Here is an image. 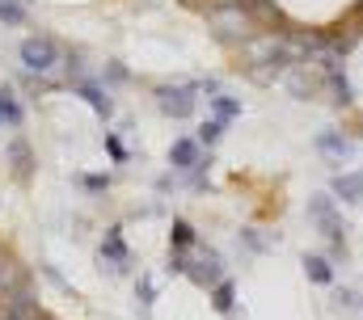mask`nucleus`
<instances>
[{
    "mask_svg": "<svg viewBox=\"0 0 363 320\" xmlns=\"http://www.w3.org/2000/svg\"><path fill=\"white\" fill-rule=\"evenodd\" d=\"M110 253V270H123V261H127V248H123V236L118 232H110L106 244H101V257Z\"/></svg>",
    "mask_w": 363,
    "mask_h": 320,
    "instance_id": "obj_10",
    "label": "nucleus"
},
{
    "mask_svg": "<svg viewBox=\"0 0 363 320\" xmlns=\"http://www.w3.org/2000/svg\"><path fill=\"white\" fill-rule=\"evenodd\" d=\"M81 93L89 97V105H93V110H97V114H110V97H101V93H97V88H89V84H85Z\"/></svg>",
    "mask_w": 363,
    "mask_h": 320,
    "instance_id": "obj_18",
    "label": "nucleus"
},
{
    "mask_svg": "<svg viewBox=\"0 0 363 320\" xmlns=\"http://www.w3.org/2000/svg\"><path fill=\"white\" fill-rule=\"evenodd\" d=\"M0 122H9V127H17L21 122V110H17V101L0 88Z\"/></svg>",
    "mask_w": 363,
    "mask_h": 320,
    "instance_id": "obj_15",
    "label": "nucleus"
},
{
    "mask_svg": "<svg viewBox=\"0 0 363 320\" xmlns=\"http://www.w3.org/2000/svg\"><path fill=\"white\" fill-rule=\"evenodd\" d=\"M220 131H224V127H220V122H207V127H203V135H199V139H203V144H216V139H220Z\"/></svg>",
    "mask_w": 363,
    "mask_h": 320,
    "instance_id": "obj_21",
    "label": "nucleus"
},
{
    "mask_svg": "<svg viewBox=\"0 0 363 320\" xmlns=\"http://www.w3.org/2000/svg\"><path fill=\"white\" fill-rule=\"evenodd\" d=\"M169 160H174V168H199V164H203L194 139H178V144L169 148Z\"/></svg>",
    "mask_w": 363,
    "mask_h": 320,
    "instance_id": "obj_7",
    "label": "nucleus"
},
{
    "mask_svg": "<svg viewBox=\"0 0 363 320\" xmlns=\"http://www.w3.org/2000/svg\"><path fill=\"white\" fill-rule=\"evenodd\" d=\"M245 59H250V64H271V68H283V64L291 59V47H287V42H279V38H258V42H250V47H245Z\"/></svg>",
    "mask_w": 363,
    "mask_h": 320,
    "instance_id": "obj_3",
    "label": "nucleus"
},
{
    "mask_svg": "<svg viewBox=\"0 0 363 320\" xmlns=\"http://www.w3.org/2000/svg\"><path fill=\"white\" fill-rule=\"evenodd\" d=\"M304 270H308L313 282H330V278H334V270H330L325 257H304Z\"/></svg>",
    "mask_w": 363,
    "mask_h": 320,
    "instance_id": "obj_12",
    "label": "nucleus"
},
{
    "mask_svg": "<svg viewBox=\"0 0 363 320\" xmlns=\"http://www.w3.org/2000/svg\"><path fill=\"white\" fill-rule=\"evenodd\" d=\"M211 304H216V312H228V308H233V282H220Z\"/></svg>",
    "mask_w": 363,
    "mask_h": 320,
    "instance_id": "obj_16",
    "label": "nucleus"
},
{
    "mask_svg": "<svg viewBox=\"0 0 363 320\" xmlns=\"http://www.w3.org/2000/svg\"><path fill=\"white\" fill-rule=\"evenodd\" d=\"M157 105L169 114V118H186V114H194V88H157Z\"/></svg>",
    "mask_w": 363,
    "mask_h": 320,
    "instance_id": "obj_4",
    "label": "nucleus"
},
{
    "mask_svg": "<svg viewBox=\"0 0 363 320\" xmlns=\"http://www.w3.org/2000/svg\"><path fill=\"white\" fill-rule=\"evenodd\" d=\"M317 148L325 152V156H334V160H342V156H351V144L342 139V135H321L317 139Z\"/></svg>",
    "mask_w": 363,
    "mask_h": 320,
    "instance_id": "obj_11",
    "label": "nucleus"
},
{
    "mask_svg": "<svg viewBox=\"0 0 363 320\" xmlns=\"http://www.w3.org/2000/svg\"><path fill=\"white\" fill-rule=\"evenodd\" d=\"M186 270H190V278H194V282H203V287H220V274H224L216 253L199 257V265H186Z\"/></svg>",
    "mask_w": 363,
    "mask_h": 320,
    "instance_id": "obj_5",
    "label": "nucleus"
},
{
    "mask_svg": "<svg viewBox=\"0 0 363 320\" xmlns=\"http://www.w3.org/2000/svg\"><path fill=\"white\" fill-rule=\"evenodd\" d=\"M211 25H220V34H228V38H237V34L245 30V17H241L237 8H228V13H211Z\"/></svg>",
    "mask_w": 363,
    "mask_h": 320,
    "instance_id": "obj_9",
    "label": "nucleus"
},
{
    "mask_svg": "<svg viewBox=\"0 0 363 320\" xmlns=\"http://www.w3.org/2000/svg\"><path fill=\"white\" fill-rule=\"evenodd\" d=\"M0 320H38V312H34V304H4Z\"/></svg>",
    "mask_w": 363,
    "mask_h": 320,
    "instance_id": "obj_13",
    "label": "nucleus"
},
{
    "mask_svg": "<svg viewBox=\"0 0 363 320\" xmlns=\"http://www.w3.org/2000/svg\"><path fill=\"white\" fill-rule=\"evenodd\" d=\"M334 194H338L342 202H363V177H359V173L334 177Z\"/></svg>",
    "mask_w": 363,
    "mask_h": 320,
    "instance_id": "obj_8",
    "label": "nucleus"
},
{
    "mask_svg": "<svg viewBox=\"0 0 363 320\" xmlns=\"http://www.w3.org/2000/svg\"><path fill=\"white\" fill-rule=\"evenodd\" d=\"M169 240H174V244H178V248H186V244H190V240H194V232H190V224H174V232H169Z\"/></svg>",
    "mask_w": 363,
    "mask_h": 320,
    "instance_id": "obj_20",
    "label": "nucleus"
},
{
    "mask_svg": "<svg viewBox=\"0 0 363 320\" xmlns=\"http://www.w3.org/2000/svg\"><path fill=\"white\" fill-rule=\"evenodd\" d=\"M21 13H26V0H0V17L4 21H21Z\"/></svg>",
    "mask_w": 363,
    "mask_h": 320,
    "instance_id": "obj_17",
    "label": "nucleus"
},
{
    "mask_svg": "<svg viewBox=\"0 0 363 320\" xmlns=\"http://www.w3.org/2000/svg\"><path fill=\"white\" fill-rule=\"evenodd\" d=\"M21 282H26V274L17 270V261H13V257H0V304H4Z\"/></svg>",
    "mask_w": 363,
    "mask_h": 320,
    "instance_id": "obj_6",
    "label": "nucleus"
},
{
    "mask_svg": "<svg viewBox=\"0 0 363 320\" xmlns=\"http://www.w3.org/2000/svg\"><path fill=\"white\" fill-rule=\"evenodd\" d=\"M9 156H13V168H17V177H26L30 173V148L17 139V144H9Z\"/></svg>",
    "mask_w": 363,
    "mask_h": 320,
    "instance_id": "obj_14",
    "label": "nucleus"
},
{
    "mask_svg": "<svg viewBox=\"0 0 363 320\" xmlns=\"http://www.w3.org/2000/svg\"><path fill=\"white\" fill-rule=\"evenodd\" d=\"M211 105H216V114H220V118H233V114H241V105H237V101H228V97H211Z\"/></svg>",
    "mask_w": 363,
    "mask_h": 320,
    "instance_id": "obj_19",
    "label": "nucleus"
},
{
    "mask_svg": "<svg viewBox=\"0 0 363 320\" xmlns=\"http://www.w3.org/2000/svg\"><path fill=\"white\" fill-rule=\"evenodd\" d=\"M308 219L321 228V236L334 240V248H342V219H338V211H334V198H330V194L308 198Z\"/></svg>",
    "mask_w": 363,
    "mask_h": 320,
    "instance_id": "obj_1",
    "label": "nucleus"
},
{
    "mask_svg": "<svg viewBox=\"0 0 363 320\" xmlns=\"http://www.w3.org/2000/svg\"><path fill=\"white\" fill-rule=\"evenodd\" d=\"M21 64H26L30 72H51V68L60 64V47H55L51 38H26V42H21Z\"/></svg>",
    "mask_w": 363,
    "mask_h": 320,
    "instance_id": "obj_2",
    "label": "nucleus"
}]
</instances>
